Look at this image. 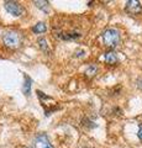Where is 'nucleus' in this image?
Listing matches in <instances>:
<instances>
[{"label": "nucleus", "instance_id": "f257e3e1", "mask_svg": "<svg viewBox=\"0 0 142 148\" xmlns=\"http://www.w3.org/2000/svg\"><path fill=\"white\" fill-rule=\"evenodd\" d=\"M103 41L106 47L109 48H116L120 45V32L115 29H108L106 31H104L103 34Z\"/></svg>", "mask_w": 142, "mask_h": 148}, {"label": "nucleus", "instance_id": "f03ea898", "mask_svg": "<svg viewBox=\"0 0 142 148\" xmlns=\"http://www.w3.org/2000/svg\"><path fill=\"white\" fill-rule=\"evenodd\" d=\"M3 42L9 48H17L21 45V36L15 31H8L3 35Z\"/></svg>", "mask_w": 142, "mask_h": 148}, {"label": "nucleus", "instance_id": "7ed1b4c3", "mask_svg": "<svg viewBox=\"0 0 142 148\" xmlns=\"http://www.w3.org/2000/svg\"><path fill=\"white\" fill-rule=\"evenodd\" d=\"M125 11L131 14V15H137L142 11V5L137 0H129L125 5Z\"/></svg>", "mask_w": 142, "mask_h": 148}, {"label": "nucleus", "instance_id": "20e7f679", "mask_svg": "<svg viewBox=\"0 0 142 148\" xmlns=\"http://www.w3.org/2000/svg\"><path fill=\"white\" fill-rule=\"evenodd\" d=\"M5 9L8 10V12H10L12 16H20L21 12H22V8L19 3H15V1H5Z\"/></svg>", "mask_w": 142, "mask_h": 148}, {"label": "nucleus", "instance_id": "39448f33", "mask_svg": "<svg viewBox=\"0 0 142 148\" xmlns=\"http://www.w3.org/2000/svg\"><path fill=\"white\" fill-rule=\"evenodd\" d=\"M35 148H53L46 135H38L35 138Z\"/></svg>", "mask_w": 142, "mask_h": 148}, {"label": "nucleus", "instance_id": "423d86ee", "mask_svg": "<svg viewBox=\"0 0 142 148\" xmlns=\"http://www.w3.org/2000/svg\"><path fill=\"white\" fill-rule=\"evenodd\" d=\"M105 62H106L108 64H111V66H114V64H116L119 62V58L115 52H113V51H109V52L105 53Z\"/></svg>", "mask_w": 142, "mask_h": 148}, {"label": "nucleus", "instance_id": "0eeeda50", "mask_svg": "<svg viewBox=\"0 0 142 148\" xmlns=\"http://www.w3.org/2000/svg\"><path fill=\"white\" fill-rule=\"evenodd\" d=\"M47 30V26H46L45 22H38L32 27V32L34 34H43V32Z\"/></svg>", "mask_w": 142, "mask_h": 148}, {"label": "nucleus", "instance_id": "6e6552de", "mask_svg": "<svg viewBox=\"0 0 142 148\" xmlns=\"http://www.w3.org/2000/svg\"><path fill=\"white\" fill-rule=\"evenodd\" d=\"M35 5L45 12H49V4L47 1H41V0H38V1H35Z\"/></svg>", "mask_w": 142, "mask_h": 148}, {"label": "nucleus", "instance_id": "1a4fd4ad", "mask_svg": "<svg viewBox=\"0 0 142 148\" xmlns=\"http://www.w3.org/2000/svg\"><path fill=\"white\" fill-rule=\"evenodd\" d=\"M30 90H31V79H30L29 77H25V83H24L22 91H24L26 95H29L30 94Z\"/></svg>", "mask_w": 142, "mask_h": 148}, {"label": "nucleus", "instance_id": "9d476101", "mask_svg": "<svg viewBox=\"0 0 142 148\" xmlns=\"http://www.w3.org/2000/svg\"><path fill=\"white\" fill-rule=\"evenodd\" d=\"M97 71H98L97 66H94V64H91V66H89L88 68H86V71H85V74H88L89 77H93L94 74H97Z\"/></svg>", "mask_w": 142, "mask_h": 148}, {"label": "nucleus", "instance_id": "9b49d317", "mask_svg": "<svg viewBox=\"0 0 142 148\" xmlns=\"http://www.w3.org/2000/svg\"><path fill=\"white\" fill-rule=\"evenodd\" d=\"M38 45H40V48L45 51V52H47L48 51V46H47V41H46L45 38H40L38 40Z\"/></svg>", "mask_w": 142, "mask_h": 148}, {"label": "nucleus", "instance_id": "f8f14e48", "mask_svg": "<svg viewBox=\"0 0 142 148\" xmlns=\"http://www.w3.org/2000/svg\"><path fill=\"white\" fill-rule=\"evenodd\" d=\"M85 54V51L84 49H78V51H75V57H83V56Z\"/></svg>", "mask_w": 142, "mask_h": 148}, {"label": "nucleus", "instance_id": "ddd939ff", "mask_svg": "<svg viewBox=\"0 0 142 148\" xmlns=\"http://www.w3.org/2000/svg\"><path fill=\"white\" fill-rule=\"evenodd\" d=\"M137 136H139V138L142 141V123L139 125V133H137Z\"/></svg>", "mask_w": 142, "mask_h": 148}]
</instances>
